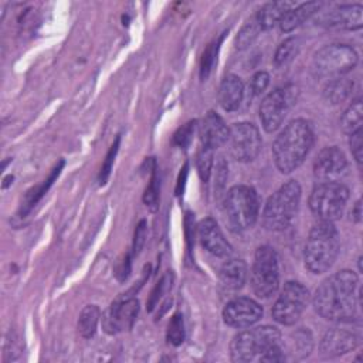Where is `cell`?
Returning a JSON list of instances; mask_svg holds the SVG:
<instances>
[{"mask_svg": "<svg viewBox=\"0 0 363 363\" xmlns=\"http://www.w3.org/2000/svg\"><path fill=\"white\" fill-rule=\"evenodd\" d=\"M199 238L204 250L216 257H228L233 252L230 242L224 238L223 231L211 217L204 218L199 224Z\"/></svg>", "mask_w": 363, "mask_h": 363, "instance_id": "ac0fdd59", "label": "cell"}, {"mask_svg": "<svg viewBox=\"0 0 363 363\" xmlns=\"http://www.w3.org/2000/svg\"><path fill=\"white\" fill-rule=\"evenodd\" d=\"M357 60V52L353 47L347 44H328L315 52L311 69L316 78L332 79L352 71Z\"/></svg>", "mask_w": 363, "mask_h": 363, "instance_id": "52a82bcc", "label": "cell"}, {"mask_svg": "<svg viewBox=\"0 0 363 363\" xmlns=\"http://www.w3.org/2000/svg\"><path fill=\"white\" fill-rule=\"evenodd\" d=\"M259 211L257 191L245 184L233 186L224 199V213L227 223L234 231H244L251 228Z\"/></svg>", "mask_w": 363, "mask_h": 363, "instance_id": "8992f818", "label": "cell"}, {"mask_svg": "<svg viewBox=\"0 0 363 363\" xmlns=\"http://www.w3.org/2000/svg\"><path fill=\"white\" fill-rule=\"evenodd\" d=\"M352 218L356 221V223H360L362 221V201L357 200L354 203V207L352 210Z\"/></svg>", "mask_w": 363, "mask_h": 363, "instance_id": "ab89813d", "label": "cell"}, {"mask_svg": "<svg viewBox=\"0 0 363 363\" xmlns=\"http://www.w3.org/2000/svg\"><path fill=\"white\" fill-rule=\"evenodd\" d=\"M186 176H187V164H184V167H183V170H182V173H180V177H179V183H177V194H180L182 193V190H183V184H184V179H186Z\"/></svg>", "mask_w": 363, "mask_h": 363, "instance_id": "60d3db41", "label": "cell"}, {"mask_svg": "<svg viewBox=\"0 0 363 363\" xmlns=\"http://www.w3.org/2000/svg\"><path fill=\"white\" fill-rule=\"evenodd\" d=\"M244 96V84L240 77L228 74L223 78L218 88V102L227 112L235 111Z\"/></svg>", "mask_w": 363, "mask_h": 363, "instance_id": "ffe728a7", "label": "cell"}, {"mask_svg": "<svg viewBox=\"0 0 363 363\" xmlns=\"http://www.w3.org/2000/svg\"><path fill=\"white\" fill-rule=\"evenodd\" d=\"M269 84V74L265 71H258L254 74V77L251 78V84L250 88L252 91V95H261L267 86Z\"/></svg>", "mask_w": 363, "mask_h": 363, "instance_id": "e575fe53", "label": "cell"}, {"mask_svg": "<svg viewBox=\"0 0 363 363\" xmlns=\"http://www.w3.org/2000/svg\"><path fill=\"white\" fill-rule=\"evenodd\" d=\"M99 308L96 305H86L78 318V332L82 337L89 339L95 335L99 322Z\"/></svg>", "mask_w": 363, "mask_h": 363, "instance_id": "484cf974", "label": "cell"}, {"mask_svg": "<svg viewBox=\"0 0 363 363\" xmlns=\"http://www.w3.org/2000/svg\"><path fill=\"white\" fill-rule=\"evenodd\" d=\"M139 313V301L132 296H122L116 299L105 316L102 318V326L108 333H118L130 329Z\"/></svg>", "mask_w": 363, "mask_h": 363, "instance_id": "9a60e30c", "label": "cell"}, {"mask_svg": "<svg viewBox=\"0 0 363 363\" xmlns=\"http://www.w3.org/2000/svg\"><path fill=\"white\" fill-rule=\"evenodd\" d=\"M218 43H211L208 44V47L206 48V51L203 52V58H201V65H200V77L201 79H206L213 68V64L216 61V52L218 48Z\"/></svg>", "mask_w": 363, "mask_h": 363, "instance_id": "d6a6232c", "label": "cell"}, {"mask_svg": "<svg viewBox=\"0 0 363 363\" xmlns=\"http://www.w3.org/2000/svg\"><path fill=\"white\" fill-rule=\"evenodd\" d=\"M213 149L206 147L201 145V147L197 152L196 156V167L199 172V176L203 182H208L211 170H213Z\"/></svg>", "mask_w": 363, "mask_h": 363, "instance_id": "83f0119b", "label": "cell"}, {"mask_svg": "<svg viewBox=\"0 0 363 363\" xmlns=\"http://www.w3.org/2000/svg\"><path fill=\"white\" fill-rule=\"evenodd\" d=\"M251 286L254 294L262 299L271 298L279 288L278 255L269 245L258 247L254 254Z\"/></svg>", "mask_w": 363, "mask_h": 363, "instance_id": "9c48e42d", "label": "cell"}, {"mask_svg": "<svg viewBox=\"0 0 363 363\" xmlns=\"http://www.w3.org/2000/svg\"><path fill=\"white\" fill-rule=\"evenodd\" d=\"M262 318V306L247 296H238L227 302L223 309V319L231 328H250Z\"/></svg>", "mask_w": 363, "mask_h": 363, "instance_id": "5bb4252c", "label": "cell"}, {"mask_svg": "<svg viewBox=\"0 0 363 363\" xmlns=\"http://www.w3.org/2000/svg\"><path fill=\"white\" fill-rule=\"evenodd\" d=\"M362 4H340L329 11L316 13V24L326 28L359 30L363 24Z\"/></svg>", "mask_w": 363, "mask_h": 363, "instance_id": "2e32d148", "label": "cell"}, {"mask_svg": "<svg viewBox=\"0 0 363 363\" xmlns=\"http://www.w3.org/2000/svg\"><path fill=\"white\" fill-rule=\"evenodd\" d=\"M295 6L294 1H271L264 4L254 17L261 30H269L275 24H279L282 17Z\"/></svg>", "mask_w": 363, "mask_h": 363, "instance_id": "7402d4cb", "label": "cell"}, {"mask_svg": "<svg viewBox=\"0 0 363 363\" xmlns=\"http://www.w3.org/2000/svg\"><path fill=\"white\" fill-rule=\"evenodd\" d=\"M228 167H227V163L224 160L223 156L218 157L217 163H216V187L217 189H223L224 187V183L227 180V172Z\"/></svg>", "mask_w": 363, "mask_h": 363, "instance_id": "74e56055", "label": "cell"}, {"mask_svg": "<svg viewBox=\"0 0 363 363\" xmlns=\"http://www.w3.org/2000/svg\"><path fill=\"white\" fill-rule=\"evenodd\" d=\"M145 237H146V223L145 220H142L136 230H135V238H133V254H139V251L142 250L143 244H145Z\"/></svg>", "mask_w": 363, "mask_h": 363, "instance_id": "f35d334b", "label": "cell"}, {"mask_svg": "<svg viewBox=\"0 0 363 363\" xmlns=\"http://www.w3.org/2000/svg\"><path fill=\"white\" fill-rule=\"evenodd\" d=\"M359 336L346 329H329L320 340V353L326 357H336L354 350L359 346Z\"/></svg>", "mask_w": 363, "mask_h": 363, "instance_id": "e0dca14e", "label": "cell"}, {"mask_svg": "<svg viewBox=\"0 0 363 363\" xmlns=\"http://www.w3.org/2000/svg\"><path fill=\"white\" fill-rule=\"evenodd\" d=\"M315 142L312 125L306 119L291 121L272 145L275 166L281 173H291L306 159Z\"/></svg>", "mask_w": 363, "mask_h": 363, "instance_id": "3957f363", "label": "cell"}, {"mask_svg": "<svg viewBox=\"0 0 363 363\" xmlns=\"http://www.w3.org/2000/svg\"><path fill=\"white\" fill-rule=\"evenodd\" d=\"M353 89V82L343 77H336L332 79H328L325 88H323V98L332 104L337 105L349 98Z\"/></svg>", "mask_w": 363, "mask_h": 363, "instance_id": "cb8c5ba5", "label": "cell"}, {"mask_svg": "<svg viewBox=\"0 0 363 363\" xmlns=\"http://www.w3.org/2000/svg\"><path fill=\"white\" fill-rule=\"evenodd\" d=\"M309 301V291L298 281H288L282 286L271 315L275 322L289 326L298 322Z\"/></svg>", "mask_w": 363, "mask_h": 363, "instance_id": "30bf717a", "label": "cell"}, {"mask_svg": "<svg viewBox=\"0 0 363 363\" xmlns=\"http://www.w3.org/2000/svg\"><path fill=\"white\" fill-rule=\"evenodd\" d=\"M347 172L345 153L336 146L323 147L313 160V176L316 182H340Z\"/></svg>", "mask_w": 363, "mask_h": 363, "instance_id": "4fadbf2b", "label": "cell"}, {"mask_svg": "<svg viewBox=\"0 0 363 363\" xmlns=\"http://www.w3.org/2000/svg\"><path fill=\"white\" fill-rule=\"evenodd\" d=\"M301 186L296 180L284 183L272 193L262 210V225L269 231H282L294 220L301 203Z\"/></svg>", "mask_w": 363, "mask_h": 363, "instance_id": "5b68a950", "label": "cell"}, {"mask_svg": "<svg viewBox=\"0 0 363 363\" xmlns=\"http://www.w3.org/2000/svg\"><path fill=\"white\" fill-rule=\"evenodd\" d=\"M172 282H173V274H172V271H167V272L160 278V281L156 284L155 289L152 291V294H150V296H149V301H147V309H149V311H152V309L157 305V302L160 301V298L172 288Z\"/></svg>", "mask_w": 363, "mask_h": 363, "instance_id": "4dcf8cb0", "label": "cell"}, {"mask_svg": "<svg viewBox=\"0 0 363 363\" xmlns=\"http://www.w3.org/2000/svg\"><path fill=\"white\" fill-rule=\"evenodd\" d=\"M157 174H156V169L153 167V172H152V177H150V182L145 190V196H143V201L145 204L152 210L155 211L157 208V199H159V186H157Z\"/></svg>", "mask_w": 363, "mask_h": 363, "instance_id": "1f68e13d", "label": "cell"}, {"mask_svg": "<svg viewBox=\"0 0 363 363\" xmlns=\"http://www.w3.org/2000/svg\"><path fill=\"white\" fill-rule=\"evenodd\" d=\"M167 340L169 343L174 345V346H179L184 342V336H186V332H184V320H183V315L182 313H174L167 325Z\"/></svg>", "mask_w": 363, "mask_h": 363, "instance_id": "f1b7e54d", "label": "cell"}, {"mask_svg": "<svg viewBox=\"0 0 363 363\" xmlns=\"http://www.w3.org/2000/svg\"><path fill=\"white\" fill-rule=\"evenodd\" d=\"M228 132H230V128H227L221 116L213 111H210L199 125V136H200L201 145L213 150L227 143Z\"/></svg>", "mask_w": 363, "mask_h": 363, "instance_id": "d6986e66", "label": "cell"}, {"mask_svg": "<svg viewBox=\"0 0 363 363\" xmlns=\"http://www.w3.org/2000/svg\"><path fill=\"white\" fill-rule=\"evenodd\" d=\"M359 277L350 269L329 275L318 286L312 303L318 315L330 322H352L360 305Z\"/></svg>", "mask_w": 363, "mask_h": 363, "instance_id": "6da1fadb", "label": "cell"}, {"mask_svg": "<svg viewBox=\"0 0 363 363\" xmlns=\"http://www.w3.org/2000/svg\"><path fill=\"white\" fill-rule=\"evenodd\" d=\"M339 254V234L332 221L319 220L309 231L303 261L312 274L326 272Z\"/></svg>", "mask_w": 363, "mask_h": 363, "instance_id": "277c9868", "label": "cell"}, {"mask_svg": "<svg viewBox=\"0 0 363 363\" xmlns=\"http://www.w3.org/2000/svg\"><path fill=\"white\" fill-rule=\"evenodd\" d=\"M259 30H261V28L258 27L257 21H255V17H252L250 21H247V23L242 26L241 31L238 33L237 40H235V44H237L235 47H237L238 50H242V48L248 47V45L254 41V38L257 37V34H258Z\"/></svg>", "mask_w": 363, "mask_h": 363, "instance_id": "f546056e", "label": "cell"}, {"mask_svg": "<svg viewBox=\"0 0 363 363\" xmlns=\"http://www.w3.org/2000/svg\"><path fill=\"white\" fill-rule=\"evenodd\" d=\"M119 139H121L119 136L115 139L113 145L111 146V149H109V152L106 153V157H105V160H104V163H102V167H101V172H99V183H101V184H104V183L106 182V179L109 177V173H111V170H112V164H113V160H115V155H116V152H118Z\"/></svg>", "mask_w": 363, "mask_h": 363, "instance_id": "836d02e7", "label": "cell"}, {"mask_svg": "<svg viewBox=\"0 0 363 363\" xmlns=\"http://www.w3.org/2000/svg\"><path fill=\"white\" fill-rule=\"evenodd\" d=\"M322 6H323V3H320V1H308V3H302V4H296L294 9H291L282 17V20L279 23L281 30L285 33L295 30L302 23H305L308 18H311L312 16L319 13Z\"/></svg>", "mask_w": 363, "mask_h": 363, "instance_id": "603a6c76", "label": "cell"}, {"mask_svg": "<svg viewBox=\"0 0 363 363\" xmlns=\"http://www.w3.org/2000/svg\"><path fill=\"white\" fill-rule=\"evenodd\" d=\"M362 119H363V106H362V99L357 98L347 106V109L342 115V119H340L342 130L346 135H352L360 130Z\"/></svg>", "mask_w": 363, "mask_h": 363, "instance_id": "d4e9b609", "label": "cell"}, {"mask_svg": "<svg viewBox=\"0 0 363 363\" xmlns=\"http://www.w3.org/2000/svg\"><path fill=\"white\" fill-rule=\"evenodd\" d=\"M362 133L363 132L360 129V130L349 135V146H350L352 155H353V157H354V160H356L359 167L362 166V149H363L362 147L363 146V143H362Z\"/></svg>", "mask_w": 363, "mask_h": 363, "instance_id": "8d00e7d4", "label": "cell"}, {"mask_svg": "<svg viewBox=\"0 0 363 363\" xmlns=\"http://www.w3.org/2000/svg\"><path fill=\"white\" fill-rule=\"evenodd\" d=\"M294 95L288 88H277L264 96L259 105V119L262 128L271 133L284 122Z\"/></svg>", "mask_w": 363, "mask_h": 363, "instance_id": "7c38bea8", "label": "cell"}, {"mask_svg": "<svg viewBox=\"0 0 363 363\" xmlns=\"http://www.w3.org/2000/svg\"><path fill=\"white\" fill-rule=\"evenodd\" d=\"M220 282L225 289L237 291L247 281V264L238 258H228L220 268Z\"/></svg>", "mask_w": 363, "mask_h": 363, "instance_id": "44dd1931", "label": "cell"}, {"mask_svg": "<svg viewBox=\"0 0 363 363\" xmlns=\"http://www.w3.org/2000/svg\"><path fill=\"white\" fill-rule=\"evenodd\" d=\"M349 189L340 182H319L309 196V208L325 221L337 220L347 203Z\"/></svg>", "mask_w": 363, "mask_h": 363, "instance_id": "ba28073f", "label": "cell"}, {"mask_svg": "<svg viewBox=\"0 0 363 363\" xmlns=\"http://www.w3.org/2000/svg\"><path fill=\"white\" fill-rule=\"evenodd\" d=\"M194 125L196 122H189L186 123L184 126H182L176 133H174V138H173V142L180 146V147H186L190 140H191V136H193V130H194Z\"/></svg>", "mask_w": 363, "mask_h": 363, "instance_id": "d590c367", "label": "cell"}, {"mask_svg": "<svg viewBox=\"0 0 363 363\" xmlns=\"http://www.w3.org/2000/svg\"><path fill=\"white\" fill-rule=\"evenodd\" d=\"M298 51H299V40L296 37H289L284 40L275 51V55H274L275 65L285 67L295 58Z\"/></svg>", "mask_w": 363, "mask_h": 363, "instance_id": "4316f807", "label": "cell"}, {"mask_svg": "<svg viewBox=\"0 0 363 363\" xmlns=\"http://www.w3.org/2000/svg\"><path fill=\"white\" fill-rule=\"evenodd\" d=\"M228 146L231 156L242 163L252 162L261 147L262 139L258 128L251 122H238L230 128Z\"/></svg>", "mask_w": 363, "mask_h": 363, "instance_id": "8fae6325", "label": "cell"}, {"mask_svg": "<svg viewBox=\"0 0 363 363\" xmlns=\"http://www.w3.org/2000/svg\"><path fill=\"white\" fill-rule=\"evenodd\" d=\"M231 360L237 363L284 362L282 335L275 326L264 325L238 332L230 343Z\"/></svg>", "mask_w": 363, "mask_h": 363, "instance_id": "7a4b0ae2", "label": "cell"}]
</instances>
